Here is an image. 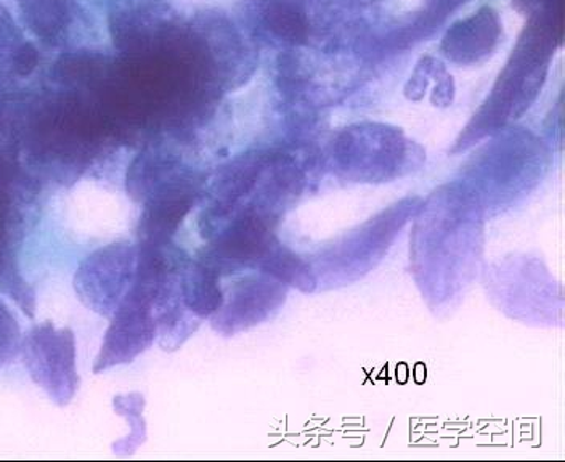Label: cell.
I'll return each mask as SVG.
<instances>
[{
  "mask_svg": "<svg viewBox=\"0 0 565 462\" xmlns=\"http://www.w3.org/2000/svg\"><path fill=\"white\" fill-rule=\"evenodd\" d=\"M169 268L161 248L141 246L136 278L111 315L100 354L95 359L94 373L127 365L153 344L157 337L154 302Z\"/></svg>",
  "mask_w": 565,
  "mask_h": 462,
  "instance_id": "6da1fadb",
  "label": "cell"
},
{
  "mask_svg": "<svg viewBox=\"0 0 565 462\" xmlns=\"http://www.w3.org/2000/svg\"><path fill=\"white\" fill-rule=\"evenodd\" d=\"M339 171L355 182H387L409 171L413 151L401 130L380 125L349 127L335 140Z\"/></svg>",
  "mask_w": 565,
  "mask_h": 462,
  "instance_id": "7a4b0ae2",
  "label": "cell"
},
{
  "mask_svg": "<svg viewBox=\"0 0 565 462\" xmlns=\"http://www.w3.org/2000/svg\"><path fill=\"white\" fill-rule=\"evenodd\" d=\"M24 366L53 404L66 407L79 387L76 365V336L70 327H56L52 321L35 324L21 342Z\"/></svg>",
  "mask_w": 565,
  "mask_h": 462,
  "instance_id": "3957f363",
  "label": "cell"
},
{
  "mask_svg": "<svg viewBox=\"0 0 565 462\" xmlns=\"http://www.w3.org/2000/svg\"><path fill=\"white\" fill-rule=\"evenodd\" d=\"M422 206L419 197L401 201L391 209L371 218L359 230L345 236L344 241L328 249L323 257L313 264L318 283L321 278L328 280L333 273L334 277L348 278L349 273L355 271L356 277H362V273L374 266V260L381 259L386 253L392 239L404 227L409 215L418 214Z\"/></svg>",
  "mask_w": 565,
  "mask_h": 462,
  "instance_id": "277c9868",
  "label": "cell"
},
{
  "mask_svg": "<svg viewBox=\"0 0 565 462\" xmlns=\"http://www.w3.org/2000/svg\"><path fill=\"white\" fill-rule=\"evenodd\" d=\"M139 250L129 241L94 250L74 275V291L92 312L111 316L136 278Z\"/></svg>",
  "mask_w": 565,
  "mask_h": 462,
  "instance_id": "5b68a950",
  "label": "cell"
},
{
  "mask_svg": "<svg viewBox=\"0 0 565 462\" xmlns=\"http://www.w3.org/2000/svg\"><path fill=\"white\" fill-rule=\"evenodd\" d=\"M288 286L264 273L239 278L224 292L221 309L211 316L212 327L225 336L250 330L264 323L281 309Z\"/></svg>",
  "mask_w": 565,
  "mask_h": 462,
  "instance_id": "8992f818",
  "label": "cell"
},
{
  "mask_svg": "<svg viewBox=\"0 0 565 462\" xmlns=\"http://www.w3.org/2000/svg\"><path fill=\"white\" fill-rule=\"evenodd\" d=\"M221 273L207 264L185 262L179 270L180 296L186 309L196 319L203 320L214 315L224 302Z\"/></svg>",
  "mask_w": 565,
  "mask_h": 462,
  "instance_id": "52a82bcc",
  "label": "cell"
},
{
  "mask_svg": "<svg viewBox=\"0 0 565 462\" xmlns=\"http://www.w3.org/2000/svg\"><path fill=\"white\" fill-rule=\"evenodd\" d=\"M24 23L49 44H58L71 21L73 0H17Z\"/></svg>",
  "mask_w": 565,
  "mask_h": 462,
  "instance_id": "ba28073f",
  "label": "cell"
},
{
  "mask_svg": "<svg viewBox=\"0 0 565 462\" xmlns=\"http://www.w3.org/2000/svg\"><path fill=\"white\" fill-rule=\"evenodd\" d=\"M259 268L282 284L292 286L299 291L313 292L317 289L318 280L312 264L306 262L302 257L278 241L268 250Z\"/></svg>",
  "mask_w": 565,
  "mask_h": 462,
  "instance_id": "9c48e42d",
  "label": "cell"
},
{
  "mask_svg": "<svg viewBox=\"0 0 565 462\" xmlns=\"http://www.w3.org/2000/svg\"><path fill=\"white\" fill-rule=\"evenodd\" d=\"M263 20L267 30L282 41L299 42L306 36L302 15L288 0H267Z\"/></svg>",
  "mask_w": 565,
  "mask_h": 462,
  "instance_id": "30bf717a",
  "label": "cell"
},
{
  "mask_svg": "<svg viewBox=\"0 0 565 462\" xmlns=\"http://www.w3.org/2000/svg\"><path fill=\"white\" fill-rule=\"evenodd\" d=\"M113 405L116 412L124 416L130 426L129 437L116 444V451L122 454L132 453L147 437V425L143 421L145 398L137 391H132V394L118 395Z\"/></svg>",
  "mask_w": 565,
  "mask_h": 462,
  "instance_id": "8fae6325",
  "label": "cell"
},
{
  "mask_svg": "<svg viewBox=\"0 0 565 462\" xmlns=\"http://www.w3.org/2000/svg\"><path fill=\"white\" fill-rule=\"evenodd\" d=\"M20 324L9 307L0 299V366L13 362L15 356L21 352Z\"/></svg>",
  "mask_w": 565,
  "mask_h": 462,
  "instance_id": "7c38bea8",
  "label": "cell"
},
{
  "mask_svg": "<svg viewBox=\"0 0 565 462\" xmlns=\"http://www.w3.org/2000/svg\"><path fill=\"white\" fill-rule=\"evenodd\" d=\"M10 63H12L13 72H15L18 76H30V74L34 72L35 66L39 65L38 49H35L34 44H31V42H20V44L13 49Z\"/></svg>",
  "mask_w": 565,
  "mask_h": 462,
  "instance_id": "4fadbf2b",
  "label": "cell"
}]
</instances>
